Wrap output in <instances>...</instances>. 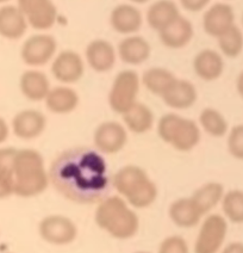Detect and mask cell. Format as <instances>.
Wrapping results in <instances>:
<instances>
[{
    "label": "cell",
    "mask_w": 243,
    "mask_h": 253,
    "mask_svg": "<svg viewBox=\"0 0 243 253\" xmlns=\"http://www.w3.org/2000/svg\"><path fill=\"white\" fill-rule=\"evenodd\" d=\"M224 67L222 54L213 49H203L193 59L194 73L204 82H213L221 78Z\"/></svg>",
    "instance_id": "obj_19"
},
{
    "label": "cell",
    "mask_w": 243,
    "mask_h": 253,
    "mask_svg": "<svg viewBox=\"0 0 243 253\" xmlns=\"http://www.w3.org/2000/svg\"><path fill=\"white\" fill-rule=\"evenodd\" d=\"M162 100L168 108L175 110H185L196 104L198 99V92L192 83L176 78L167 91L161 96Z\"/></svg>",
    "instance_id": "obj_17"
},
{
    "label": "cell",
    "mask_w": 243,
    "mask_h": 253,
    "mask_svg": "<svg viewBox=\"0 0 243 253\" xmlns=\"http://www.w3.org/2000/svg\"><path fill=\"white\" fill-rule=\"evenodd\" d=\"M151 48L144 37L129 35L119 42L117 54L123 62L130 66H139L149 59Z\"/></svg>",
    "instance_id": "obj_20"
},
{
    "label": "cell",
    "mask_w": 243,
    "mask_h": 253,
    "mask_svg": "<svg viewBox=\"0 0 243 253\" xmlns=\"http://www.w3.org/2000/svg\"><path fill=\"white\" fill-rule=\"evenodd\" d=\"M135 253H150V252H148V251H137Z\"/></svg>",
    "instance_id": "obj_41"
},
{
    "label": "cell",
    "mask_w": 243,
    "mask_h": 253,
    "mask_svg": "<svg viewBox=\"0 0 243 253\" xmlns=\"http://www.w3.org/2000/svg\"><path fill=\"white\" fill-rule=\"evenodd\" d=\"M14 195L23 198L39 196L50 184L44 159L34 148L17 149L13 168Z\"/></svg>",
    "instance_id": "obj_3"
},
{
    "label": "cell",
    "mask_w": 243,
    "mask_h": 253,
    "mask_svg": "<svg viewBox=\"0 0 243 253\" xmlns=\"http://www.w3.org/2000/svg\"><path fill=\"white\" fill-rule=\"evenodd\" d=\"M8 1H10V0H0V4H6Z\"/></svg>",
    "instance_id": "obj_40"
},
{
    "label": "cell",
    "mask_w": 243,
    "mask_h": 253,
    "mask_svg": "<svg viewBox=\"0 0 243 253\" xmlns=\"http://www.w3.org/2000/svg\"><path fill=\"white\" fill-rule=\"evenodd\" d=\"M110 24L116 33L135 35L143 24L141 11L133 4H119L110 14Z\"/></svg>",
    "instance_id": "obj_16"
},
{
    "label": "cell",
    "mask_w": 243,
    "mask_h": 253,
    "mask_svg": "<svg viewBox=\"0 0 243 253\" xmlns=\"http://www.w3.org/2000/svg\"><path fill=\"white\" fill-rule=\"evenodd\" d=\"M94 221L102 231L117 240L133 239L139 233V217L123 197L110 196L100 201Z\"/></svg>",
    "instance_id": "obj_2"
},
{
    "label": "cell",
    "mask_w": 243,
    "mask_h": 253,
    "mask_svg": "<svg viewBox=\"0 0 243 253\" xmlns=\"http://www.w3.org/2000/svg\"><path fill=\"white\" fill-rule=\"evenodd\" d=\"M28 24L37 31L49 30L55 25L57 8L53 0H17Z\"/></svg>",
    "instance_id": "obj_11"
},
{
    "label": "cell",
    "mask_w": 243,
    "mask_h": 253,
    "mask_svg": "<svg viewBox=\"0 0 243 253\" xmlns=\"http://www.w3.org/2000/svg\"><path fill=\"white\" fill-rule=\"evenodd\" d=\"M159 35L165 47L170 49H181L192 41L194 29L187 18L180 16L171 25L160 31Z\"/></svg>",
    "instance_id": "obj_22"
},
{
    "label": "cell",
    "mask_w": 243,
    "mask_h": 253,
    "mask_svg": "<svg viewBox=\"0 0 243 253\" xmlns=\"http://www.w3.org/2000/svg\"><path fill=\"white\" fill-rule=\"evenodd\" d=\"M233 25H235V12L233 6L227 2L211 5L203 16V29L214 39H218Z\"/></svg>",
    "instance_id": "obj_14"
},
{
    "label": "cell",
    "mask_w": 243,
    "mask_h": 253,
    "mask_svg": "<svg viewBox=\"0 0 243 253\" xmlns=\"http://www.w3.org/2000/svg\"><path fill=\"white\" fill-rule=\"evenodd\" d=\"M129 1H131L133 4H139V5H142V4H145V2H148L149 0H129Z\"/></svg>",
    "instance_id": "obj_39"
},
{
    "label": "cell",
    "mask_w": 243,
    "mask_h": 253,
    "mask_svg": "<svg viewBox=\"0 0 243 253\" xmlns=\"http://www.w3.org/2000/svg\"><path fill=\"white\" fill-rule=\"evenodd\" d=\"M184 10L188 12H200L208 7L211 0H179Z\"/></svg>",
    "instance_id": "obj_35"
},
{
    "label": "cell",
    "mask_w": 243,
    "mask_h": 253,
    "mask_svg": "<svg viewBox=\"0 0 243 253\" xmlns=\"http://www.w3.org/2000/svg\"><path fill=\"white\" fill-rule=\"evenodd\" d=\"M157 134L165 143L179 152H191L202 139L199 126L191 119L176 114H166L157 122Z\"/></svg>",
    "instance_id": "obj_5"
},
{
    "label": "cell",
    "mask_w": 243,
    "mask_h": 253,
    "mask_svg": "<svg viewBox=\"0 0 243 253\" xmlns=\"http://www.w3.org/2000/svg\"><path fill=\"white\" fill-rule=\"evenodd\" d=\"M217 40L221 53L229 59H235L243 51V33L237 25H233Z\"/></svg>",
    "instance_id": "obj_32"
},
{
    "label": "cell",
    "mask_w": 243,
    "mask_h": 253,
    "mask_svg": "<svg viewBox=\"0 0 243 253\" xmlns=\"http://www.w3.org/2000/svg\"><path fill=\"white\" fill-rule=\"evenodd\" d=\"M51 74L62 84H75L85 74V63L81 55L74 50H64L54 57Z\"/></svg>",
    "instance_id": "obj_12"
},
{
    "label": "cell",
    "mask_w": 243,
    "mask_h": 253,
    "mask_svg": "<svg viewBox=\"0 0 243 253\" xmlns=\"http://www.w3.org/2000/svg\"><path fill=\"white\" fill-rule=\"evenodd\" d=\"M122 116L128 130L139 135L148 133L155 122V116L151 109L141 102H137Z\"/></svg>",
    "instance_id": "obj_26"
},
{
    "label": "cell",
    "mask_w": 243,
    "mask_h": 253,
    "mask_svg": "<svg viewBox=\"0 0 243 253\" xmlns=\"http://www.w3.org/2000/svg\"><path fill=\"white\" fill-rule=\"evenodd\" d=\"M221 253H243V243L234 241V243L228 244L221 250Z\"/></svg>",
    "instance_id": "obj_36"
},
{
    "label": "cell",
    "mask_w": 243,
    "mask_h": 253,
    "mask_svg": "<svg viewBox=\"0 0 243 253\" xmlns=\"http://www.w3.org/2000/svg\"><path fill=\"white\" fill-rule=\"evenodd\" d=\"M29 27L24 13L17 5H4L0 7V36L14 41L22 39Z\"/></svg>",
    "instance_id": "obj_18"
},
{
    "label": "cell",
    "mask_w": 243,
    "mask_h": 253,
    "mask_svg": "<svg viewBox=\"0 0 243 253\" xmlns=\"http://www.w3.org/2000/svg\"><path fill=\"white\" fill-rule=\"evenodd\" d=\"M224 194V186L221 183L208 182L199 186L192 194L191 200L196 204L203 216H205L222 202Z\"/></svg>",
    "instance_id": "obj_27"
},
{
    "label": "cell",
    "mask_w": 243,
    "mask_h": 253,
    "mask_svg": "<svg viewBox=\"0 0 243 253\" xmlns=\"http://www.w3.org/2000/svg\"><path fill=\"white\" fill-rule=\"evenodd\" d=\"M57 42L51 35L36 34L30 36L23 43L21 59L30 67H41L54 60L56 56Z\"/></svg>",
    "instance_id": "obj_9"
},
{
    "label": "cell",
    "mask_w": 243,
    "mask_h": 253,
    "mask_svg": "<svg viewBox=\"0 0 243 253\" xmlns=\"http://www.w3.org/2000/svg\"><path fill=\"white\" fill-rule=\"evenodd\" d=\"M86 61L94 72L106 73L113 68L117 60V51L106 40L97 39L86 47Z\"/></svg>",
    "instance_id": "obj_15"
},
{
    "label": "cell",
    "mask_w": 243,
    "mask_h": 253,
    "mask_svg": "<svg viewBox=\"0 0 243 253\" xmlns=\"http://www.w3.org/2000/svg\"><path fill=\"white\" fill-rule=\"evenodd\" d=\"M113 188L133 208L150 207L159 196V190L144 169L137 165L123 166L112 178Z\"/></svg>",
    "instance_id": "obj_4"
},
{
    "label": "cell",
    "mask_w": 243,
    "mask_h": 253,
    "mask_svg": "<svg viewBox=\"0 0 243 253\" xmlns=\"http://www.w3.org/2000/svg\"><path fill=\"white\" fill-rule=\"evenodd\" d=\"M38 234L43 241L50 245L66 246L76 239L78 227L68 216L53 214L39 221Z\"/></svg>",
    "instance_id": "obj_8"
},
{
    "label": "cell",
    "mask_w": 243,
    "mask_h": 253,
    "mask_svg": "<svg viewBox=\"0 0 243 253\" xmlns=\"http://www.w3.org/2000/svg\"><path fill=\"white\" fill-rule=\"evenodd\" d=\"M139 80L137 72L124 70L114 78L111 90L108 92V105L116 114L123 115L137 103L139 92Z\"/></svg>",
    "instance_id": "obj_6"
},
{
    "label": "cell",
    "mask_w": 243,
    "mask_h": 253,
    "mask_svg": "<svg viewBox=\"0 0 243 253\" xmlns=\"http://www.w3.org/2000/svg\"><path fill=\"white\" fill-rule=\"evenodd\" d=\"M242 24H243V14H242Z\"/></svg>",
    "instance_id": "obj_42"
},
{
    "label": "cell",
    "mask_w": 243,
    "mask_h": 253,
    "mask_svg": "<svg viewBox=\"0 0 243 253\" xmlns=\"http://www.w3.org/2000/svg\"><path fill=\"white\" fill-rule=\"evenodd\" d=\"M19 88L25 98L31 102H42L51 90L50 80L41 71L28 70L19 78Z\"/></svg>",
    "instance_id": "obj_21"
},
{
    "label": "cell",
    "mask_w": 243,
    "mask_h": 253,
    "mask_svg": "<svg viewBox=\"0 0 243 253\" xmlns=\"http://www.w3.org/2000/svg\"><path fill=\"white\" fill-rule=\"evenodd\" d=\"M8 135H10V126L6 121L0 117V145L8 139Z\"/></svg>",
    "instance_id": "obj_37"
},
{
    "label": "cell",
    "mask_w": 243,
    "mask_h": 253,
    "mask_svg": "<svg viewBox=\"0 0 243 253\" xmlns=\"http://www.w3.org/2000/svg\"><path fill=\"white\" fill-rule=\"evenodd\" d=\"M44 102L50 113L67 115L73 113L78 108L80 97L78 92L69 86H56L51 87Z\"/></svg>",
    "instance_id": "obj_24"
},
{
    "label": "cell",
    "mask_w": 243,
    "mask_h": 253,
    "mask_svg": "<svg viewBox=\"0 0 243 253\" xmlns=\"http://www.w3.org/2000/svg\"><path fill=\"white\" fill-rule=\"evenodd\" d=\"M11 128L18 139L34 140L44 133L47 117L36 109H25L14 115Z\"/></svg>",
    "instance_id": "obj_13"
},
{
    "label": "cell",
    "mask_w": 243,
    "mask_h": 253,
    "mask_svg": "<svg viewBox=\"0 0 243 253\" xmlns=\"http://www.w3.org/2000/svg\"><path fill=\"white\" fill-rule=\"evenodd\" d=\"M93 142L103 154H117L128 142V129L117 121H105L94 130Z\"/></svg>",
    "instance_id": "obj_10"
},
{
    "label": "cell",
    "mask_w": 243,
    "mask_h": 253,
    "mask_svg": "<svg viewBox=\"0 0 243 253\" xmlns=\"http://www.w3.org/2000/svg\"><path fill=\"white\" fill-rule=\"evenodd\" d=\"M228 220L221 214H208L203 221L194 243V253L221 252L227 239Z\"/></svg>",
    "instance_id": "obj_7"
},
{
    "label": "cell",
    "mask_w": 243,
    "mask_h": 253,
    "mask_svg": "<svg viewBox=\"0 0 243 253\" xmlns=\"http://www.w3.org/2000/svg\"><path fill=\"white\" fill-rule=\"evenodd\" d=\"M236 87H237V92H239V94L241 96V98L243 99V71L239 74V77H237Z\"/></svg>",
    "instance_id": "obj_38"
},
{
    "label": "cell",
    "mask_w": 243,
    "mask_h": 253,
    "mask_svg": "<svg viewBox=\"0 0 243 253\" xmlns=\"http://www.w3.org/2000/svg\"><path fill=\"white\" fill-rule=\"evenodd\" d=\"M157 253H190V247L180 235H170L161 241Z\"/></svg>",
    "instance_id": "obj_34"
},
{
    "label": "cell",
    "mask_w": 243,
    "mask_h": 253,
    "mask_svg": "<svg viewBox=\"0 0 243 253\" xmlns=\"http://www.w3.org/2000/svg\"><path fill=\"white\" fill-rule=\"evenodd\" d=\"M180 16L178 5L173 0H156L148 8L145 19L153 30L160 33Z\"/></svg>",
    "instance_id": "obj_23"
},
{
    "label": "cell",
    "mask_w": 243,
    "mask_h": 253,
    "mask_svg": "<svg viewBox=\"0 0 243 253\" xmlns=\"http://www.w3.org/2000/svg\"><path fill=\"white\" fill-rule=\"evenodd\" d=\"M199 125L203 130L212 137H223L228 134V121L221 111L213 108L203 109L199 115Z\"/></svg>",
    "instance_id": "obj_30"
},
{
    "label": "cell",
    "mask_w": 243,
    "mask_h": 253,
    "mask_svg": "<svg viewBox=\"0 0 243 253\" xmlns=\"http://www.w3.org/2000/svg\"><path fill=\"white\" fill-rule=\"evenodd\" d=\"M17 148L14 147L0 148V200L14 195L13 168Z\"/></svg>",
    "instance_id": "obj_28"
},
{
    "label": "cell",
    "mask_w": 243,
    "mask_h": 253,
    "mask_svg": "<svg viewBox=\"0 0 243 253\" xmlns=\"http://www.w3.org/2000/svg\"><path fill=\"white\" fill-rule=\"evenodd\" d=\"M175 79V76L167 68L151 67L143 73L142 84L151 93L161 97Z\"/></svg>",
    "instance_id": "obj_29"
},
{
    "label": "cell",
    "mask_w": 243,
    "mask_h": 253,
    "mask_svg": "<svg viewBox=\"0 0 243 253\" xmlns=\"http://www.w3.org/2000/svg\"><path fill=\"white\" fill-rule=\"evenodd\" d=\"M54 189L69 202L90 206L107 197L110 183L107 164L99 151L79 147L60 153L50 164Z\"/></svg>",
    "instance_id": "obj_1"
},
{
    "label": "cell",
    "mask_w": 243,
    "mask_h": 253,
    "mask_svg": "<svg viewBox=\"0 0 243 253\" xmlns=\"http://www.w3.org/2000/svg\"><path fill=\"white\" fill-rule=\"evenodd\" d=\"M168 215L172 222L180 228H193L202 220L203 215L198 211L191 197H181L171 203Z\"/></svg>",
    "instance_id": "obj_25"
},
{
    "label": "cell",
    "mask_w": 243,
    "mask_h": 253,
    "mask_svg": "<svg viewBox=\"0 0 243 253\" xmlns=\"http://www.w3.org/2000/svg\"><path fill=\"white\" fill-rule=\"evenodd\" d=\"M222 211L224 217L235 225L243 223V190L227 191L222 200Z\"/></svg>",
    "instance_id": "obj_31"
},
{
    "label": "cell",
    "mask_w": 243,
    "mask_h": 253,
    "mask_svg": "<svg viewBox=\"0 0 243 253\" xmlns=\"http://www.w3.org/2000/svg\"><path fill=\"white\" fill-rule=\"evenodd\" d=\"M227 143L231 157L243 162V125H237L230 129Z\"/></svg>",
    "instance_id": "obj_33"
}]
</instances>
